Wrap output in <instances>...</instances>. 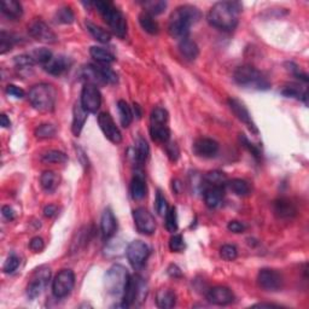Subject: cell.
Segmentation results:
<instances>
[{
    "label": "cell",
    "mask_w": 309,
    "mask_h": 309,
    "mask_svg": "<svg viewBox=\"0 0 309 309\" xmlns=\"http://www.w3.org/2000/svg\"><path fill=\"white\" fill-rule=\"evenodd\" d=\"M242 5L238 2H220L212 5L208 12V21L212 27L221 31H233L237 27Z\"/></svg>",
    "instance_id": "obj_1"
},
{
    "label": "cell",
    "mask_w": 309,
    "mask_h": 309,
    "mask_svg": "<svg viewBox=\"0 0 309 309\" xmlns=\"http://www.w3.org/2000/svg\"><path fill=\"white\" fill-rule=\"evenodd\" d=\"M201 18V11L194 5H181L174 10L169 18L168 31L174 39L184 40L188 38L192 25Z\"/></svg>",
    "instance_id": "obj_2"
},
{
    "label": "cell",
    "mask_w": 309,
    "mask_h": 309,
    "mask_svg": "<svg viewBox=\"0 0 309 309\" xmlns=\"http://www.w3.org/2000/svg\"><path fill=\"white\" fill-rule=\"evenodd\" d=\"M93 5L110 27L112 33L118 38H125L127 34V21H126L124 13L110 2H96L93 3Z\"/></svg>",
    "instance_id": "obj_3"
},
{
    "label": "cell",
    "mask_w": 309,
    "mask_h": 309,
    "mask_svg": "<svg viewBox=\"0 0 309 309\" xmlns=\"http://www.w3.org/2000/svg\"><path fill=\"white\" fill-rule=\"evenodd\" d=\"M234 81L244 88H252L257 91H266L271 87V82L260 70L251 65H242L235 69Z\"/></svg>",
    "instance_id": "obj_4"
},
{
    "label": "cell",
    "mask_w": 309,
    "mask_h": 309,
    "mask_svg": "<svg viewBox=\"0 0 309 309\" xmlns=\"http://www.w3.org/2000/svg\"><path fill=\"white\" fill-rule=\"evenodd\" d=\"M57 92L53 86L49 84H39L33 86L29 91V102L35 110L40 112H51L55 109Z\"/></svg>",
    "instance_id": "obj_5"
},
{
    "label": "cell",
    "mask_w": 309,
    "mask_h": 309,
    "mask_svg": "<svg viewBox=\"0 0 309 309\" xmlns=\"http://www.w3.org/2000/svg\"><path fill=\"white\" fill-rule=\"evenodd\" d=\"M131 275L124 266L114 265L108 270L104 278L105 290L112 297H122Z\"/></svg>",
    "instance_id": "obj_6"
},
{
    "label": "cell",
    "mask_w": 309,
    "mask_h": 309,
    "mask_svg": "<svg viewBox=\"0 0 309 309\" xmlns=\"http://www.w3.org/2000/svg\"><path fill=\"white\" fill-rule=\"evenodd\" d=\"M82 78L85 79L86 84H108L115 85L117 84V74L104 64H89L82 69Z\"/></svg>",
    "instance_id": "obj_7"
},
{
    "label": "cell",
    "mask_w": 309,
    "mask_h": 309,
    "mask_svg": "<svg viewBox=\"0 0 309 309\" xmlns=\"http://www.w3.org/2000/svg\"><path fill=\"white\" fill-rule=\"evenodd\" d=\"M145 292L144 280L139 275H131L125 288L124 295H122V300H124L122 304L125 305V308H127L134 304L138 300L142 301L141 298H144Z\"/></svg>",
    "instance_id": "obj_8"
},
{
    "label": "cell",
    "mask_w": 309,
    "mask_h": 309,
    "mask_svg": "<svg viewBox=\"0 0 309 309\" xmlns=\"http://www.w3.org/2000/svg\"><path fill=\"white\" fill-rule=\"evenodd\" d=\"M50 277H51V271L46 266H41L33 273L31 280H29L28 288H27V296L31 300H34L41 295L47 285Z\"/></svg>",
    "instance_id": "obj_9"
},
{
    "label": "cell",
    "mask_w": 309,
    "mask_h": 309,
    "mask_svg": "<svg viewBox=\"0 0 309 309\" xmlns=\"http://www.w3.org/2000/svg\"><path fill=\"white\" fill-rule=\"evenodd\" d=\"M75 285V274L72 270H63L52 281V292L55 297L64 298L73 291Z\"/></svg>",
    "instance_id": "obj_10"
},
{
    "label": "cell",
    "mask_w": 309,
    "mask_h": 309,
    "mask_svg": "<svg viewBox=\"0 0 309 309\" xmlns=\"http://www.w3.org/2000/svg\"><path fill=\"white\" fill-rule=\"evenodd\" d=\"M82 108L87 112H97L102 105V96L97 86L92 84H85L81 91V99H80Z\"/></svg>",
    "instance_id": "obj_11"
},
{
    "label": "cell",
    "mask_w": 309,
    "mask_h": 309,
    "mask_svg": "<svg viewBox=\"0 0 309 309\" xmlns=\"http://www.w3.org/2000/svg\"><path fill=\"white\" fill-rule=\"evenodd\" d=\"M127 258L134 268H141L148 261L149 255H150V249L141 241H133L127 247L126 250Z\"/></svg>",
    "instance_id": "obj_12"
},
{
    "label": "cell",
    "mask_w": 309,
    "mask_h": 309,
    "mask_svg": "<svg viewBox=\"0 0 309 309\" xmlns=\"http://www.w3.org/2000/svg\"><path fill=\"white\" fill-rule=\"evenodd\" d=\"M28 33L33 39L44 42V44H55L57 41V35L41 19H34L28 26Z\"/></svg>",
    "instance_id": "obj_13"
},
{
    "label": "cell",
    "mask_w": 309,
    "mask_h": 309,
    "mask_svg": "<svg viewBox=\"0 0 309 309\" xmlns=\"http://www.w3.org/2000/svg\"><path fill=\"white\" fill-rule=\"evenodd\" d=\"M133 220L139 233L145 235H151L156 231V221L151 212L144 208L135 209L133 211Z\"/></svg>",
    "instance_id": "obj_14"
},
{
    "label": "cell",
    "mask_w": 309,
    "mask_h": 309,
    "mask_svg": "<svg viewBox=\"0 0 309 309\" xmlns=\"http://www.w3.org/2000/svg\"><path fill=\"white\" fill-rule=\"evenodd\" d=\"M98 125L101 127L103 134L106 139H109L112 144H120L122 141V134L116 126L115 121L112 120L110 114L108 112H101L98 115Z\"/></svg>",
    "instance_id": "obj_15"
},
{
    "label": "cell",
    "mask_w": 309,
    "mask_h": 309,
    "mask_svg": "<svg viewBox=\"0 0 309 309\" xmlns=\"http://www.w3.org/2000/svg\"><path fill=\"white\" fill-rule=\"evenodd\" d=\"M258 285L266 291H278L283 287V277L279 272L265 268L258 272Z\"/></svg>",
    "instance_id": "obj_16"
},
{
    "label": "cell",
    "mask_w": 309,
    "mask_h": 309,
    "mask_svg": "<svg viewBox=\"0 0 309 309\" xmlns=\"http://www.w3.org/2000/svg\"><path fill=\"white\" fill-rule=\"evenodd\" d=\"M228 105H230V109L232 110V112H233L235 117H237L239 121H242L245 126H248V128L250 129L251 132L257 133L256 125L254 124L250 112H249L247 106H245L243 103L238 101V99L230 98L228 99Z\"/></svg>",
    "instance_id": "obj_17"
},
{
    "label": "cell",
    "mask_w": 309,
    "mask_h": 309,
    "mask_svg": "<svg viewBox=\"0 0 309 309\" xmlns=\"http://www.w3.org/2000/svg\"><path fill=\"white\" fill-rule=\"evenodd\" d=\"M194 152L196 156L203 158H211L219 152V144L214 139L199 138L194 144Z\"/></svg>",
    "instance_id": "obj_18"
},
{
    "label": "cell",
    "mask_w": 309,
    "mask_h": 309,
    "mask_svg": "<svg viewBox=\"0 0 309 309\" xmlns=\"http://www.w3.org/2000/svg\"><path fill=\"white\" fill-rule=\"evenodd\" d=\"M207 300L212 304L227 305L234 301V295L228 288L215 287L208 291Z\"/></svg>",
    "instance_id": "obj_19"
},
{
    "label": "cell",
    "mask_w": 309,
    "mask_h": 309,
    "mask_svg": "<svg viewBox=\"0 0 309 309\" xmlns=\"http://www.w3.org/2000/svg\"><path fill=\"white\" fill-rule=\"evenodd\" d=\"M72 63V59L66 57V56H56V57L51 58V61L47 64L44 65V68L49 74L58 76L68 70L70 68Z\"/></svg>",
    "instance_id": "obj_20"
},
{
    "label": "cell",
    "mask_w": 309,
    "mask_h": 309,
    "mask_svg": "<svg viewBox=\"0 0 309 309\" xmlns=\"http://www.w3.org/2000/svg\"><path fill=\"white\" fill-rule=\"evenodd\" d=\"M88 117V112L82 108L81 103H76L73 109V126L72 131L74 133L75 137H79L81 133L82 128L86 124V120Z\"/></svg>",
    "instance_id": "obj_21"
},
{
    "label": "cell",
    "mask_w": 309,
    "mask_h": 309,
    "mask_svg": "<svg viewBox=\"0 0 309 309\" xmlns=\"http://www.w3.org/2000/svg\"><path fill=\"white\" fill-rule=\"evenodd\" d=\"M101 230L104 238L112 237L115 234L116 230H117V221H116V218L114 212L111 211V209H105L104 212H103L101 220Z\"/></svg>",
    "instance_id": "obj_22"
},
{
    "label": "cell",
    "mask_w": 309,
    "mask_h": 309,
    "mask_svg": "<svg viewBox=\"0 0 309 309\" xmlns=\"http://www.w3.org/2000/svg\"><path fill=\"white\" fill-rule=\"evenodd\" d=\"M225 196L224 187H217V186H209L204 191V202L208 208L215 209L222 203V199Z\"/></svg>",
    "instance_id": "obj_23"
},
{
    "label": "cell",
    "mask_w": 309,
    "mask_h": 309,
    "mask_svg": "<svg viewBox=\"0 0 309 309\" xmlns=\"http://www.w3.org/2000/svg\"><path fill=\"white\" fill-rule=\"evenodd\" d=\"M296 207L287 198H280L274 202V212L280 219H290L296 215Z\"/></svg>",
    "instance_id": "obj_24"
},
{
    "label": "cell",
    "mask_w": 309,
    "mask_h": 309,
    "mask_svg": "<svg viewBox=\"0 0 309 309\" xmlns=\"http://www.w3.org/2000/svg\"><path fill=\"white\" fill-rule=\"evenodd\" d=\"M148 188H146L145 178L142 177L141 173H137L132 179L131 182V194L133 199L135 201H140L146 196Z\"/></svg>",
    "instance_id": "obj_25"
},
{
    "label": "cell",
    "mask_w": 309,
    "mask_h": 309,
    "mask_svg": "<svg viewBox=\"0 0 309 309\" xmlns=\"http://www.w3.org/2000/svg\"><path fill=\"white\" fill-rule=\"evenodd\" d=\"M156 303L162 309L173 308L177 303V295L171 289H161L156 294Z\"/></svg>",
    "instance_id": "obj_26"
},
{
    "label": "cell",
    "mask_w": 309,
    "mask_h": 309,
    "mask_svg": "<svg viewBox=\"0 0 309 309\" xmlns=\"http://www.w3.org/2000/svg\"><path fill=\"white\" fill-rule=\"evenodd\" d=\"M2 12L10 19H18L23 15L21 3L16 0H3Z\"/></svg>",
    "instance_id": "obj_27"
},
{
    "label": "cell",
    "mask_w": 309,
    "mask_h": 309,
    "mask_svg": "<svg viewBox=\"0 0 309 309\" xmlns=\"http://www.w3.org/2000/svg\"><path fill=\"white\" fill-rule=\"evenodd\" d=\"M179 51H180L181 56L185 59H187V61H195V59L198 57L199 49L195 41L186 38L181 40L180 44H179Z\"/></svg>",
    "instance_id": "obj_28"
},
{
    "label": "cell",
    "mask_w": 309,
    "mask_h": 309,
    "mask_svg": "<svg viewBox=\"0 0 309 309\" xmlns=\"http://www.w3.org/2000/svg\"><path fill=\"white\" fill-rule=\"evenodd\" d=\"M40 185H41V187L44 188L46 192L51 194V192L56 191V188L58 187L59 175L55 172L46 171L42 173L41 177H40Z\"/></svg>",
    "instance_id": "obj_29"
},
{
    "label": "cell",
    "mask_w": 309,
    "mask_h": 309,
    "mask_svg": "<svg viewBox=\"0 0 309 309\" xmlns=\"http://www.w3.org/2000/svg\"><path fill=\"white\" fill-rule=\"evenodd\" d=\"M89 55L94 61H97L98 64L108 65L115 62V56L111 52L103 47H98V46H93L89 49Z\"/></svg>",
    "instance_id": "obj_30"
},
{
    "label": "cell",
    "mask_w": 309,
    "mask_h": 309,
    "mask_svg": "<svg viewBox=\"0 0 309 309\" xmlns=\"http://www.w3.org/2000/svg\"><path fill=\"white\" fill-rule=\"evenodd\" d=\"M139 23H140L141 28L144 29L146 33H149V34H158L159 26L157 21H155L154 16L150 15V13L142 11L140 15H139Z\"/></svg>",
    "instance_id": "obj_31"
},
{
    "label": "cell",
    "mask_w": 309,
    "mask_h": 309,
    "mask_svg": "<svg viewBox=\"0 0 309 309\" xmlns=\"http://www.w3.org/2000/svg\"><path fill=\"white\" fill-rule=\"evenodd\" d=\"M150 134L155 141L163 142V144H167L169 138H171V131H169L167 125H151Z\"/></svg>",
    "instance_id": "obj_32"
},
{
    "label": "cell",
    "mask_w": 309,
    "mask_h": 309,
    "mask_svg": "<svg viewBox=\"0 0 309 309\" xmlns=\"http://www.w3.org/2000/svg\"><path fill=\"white\" fill-rule=\"evenodd\" d=\"M86 27H87V31L89 32L93 38H94L97 41L102 42V44H106L111 40V34L105 29H103L102 27H99L97 25L92 22H86Z\"/></svg>",
    "instance_id": "obj_33"
},
{
    "label": "cell",
    "mask_w": 309,
    "mask_h": 309,
    "mask_svg": "<svg viewBox=\"0 0 309 309\" xmlns=\"http://www.w3.org/2000/svg\"><path fill=\"white\" fill-rule=\"evenodd\" d=\"M205 184L209 186H217V187H224L227 186V177H226L225 173L220 171H212L205 174L204 177Z\"/></svg>",
    "instance_id": "obj_34"
},
{
    "label": "cell",
    "mask_w": 309,
    "mask_h": 309,
    "mask_svg": "<svg viewBox=\"0 0 309 309\" xmlns=\"http://www.w3.org/2000/svg\"><path fill=\"white\" fill-rule=\"evenodd\" d=\"M149 155H150V148H149L148 141L145 139H138L137 145H135L134 149V159L138 164H142L145 163L146 159L149 158Z\"/></svg>",
    "instance_id": "obj_35"
},
{
    "label": "cell",
    "mask_w": 309,
    "mask_h": 309,
    "mask_svg": "<svg viewBox=\"0 0 309 309\" xmlns=\"http://www.w3.org/2000/svg\"><path fill=\"white\" fill-rule=\"evenodd\" d=\"M227 187L234 195L241 196V197H244V196L250 194V186H249L248 181L243 180V179H232V180L227 181Z\"/></svg>",
    "instance_id": "obj_36"
},
{
    "label": "cell",
    "mask_w": 309,
    "mask_h": 309,
    "mask_svg": "<svg viewBox=\"0 0 309 309\" xmlns=\"http://www.w3.org/2000/svg\"><path fill=\"white\" fill-rule=\"evenodd\" d=\"M117 110L120 115V121L125 128L129 127V125L133 121V112L131 106H129L125 101H118L117 103Z\"/></svg>",
    "instance_id": "obj_37"
},
{
    "label": "cell",
    "mask_w": 309,
    "mask_h": 309,
    "mask_svg": "<svg viewBox=\"0 0 309 309\" xmlns=\"http://www.w3.org/2000/svg\"><path fill=\"white\" fill-rule=\"evenodd\" d=\"M144 11L150 13L152 16L159 15L167 8V3L162 2V0H146V2L141 3Z\"/></svg>",
    "instance_id": "obj_38"
},
{
    "label": "cell",
    "mask_w": 309,
    "mask_h": 309,
    "mask_svg": "<svg viewBox=\"0 0 309 309\" xmlns=\"http://www.w3.org/2000/svg\"><path fill=\"white\" fill-rule=\"evenodd\" d=\"M29 57L33 59V62H34L35 64L38 63V64L46 65L50 61H51L53 55L49 49L41 47V49H35L34 51H32L29 53Z\"/></svg>",
    "instance_id": "obj_39"
},
{
    "label": "cell",
    "mask_w": 309,
    "mask_h": 309,
    "mask_svg": "<svg viewBox=\"0 0 309 309\" xmlns=\"http://www.w3.org/2000/svg\"><path fill=\"white\" fill-rule=\"evenodd\" d=\"M66 159L68 156L58 150H50L41 156V161L45 163H64Z\"/></svg>",
    "instance_id": "obj_40"
},
{
    "label": "cell",
    "mask_w": 309,
    "mask_h": 309,
    "mask_svg": "<svg viewBox=\"0 0 309 309\" xmlns=\"http://www.w3.org/2000/svg\"><path fill=\"white\" fill-rule=\"evenodd\" d=\"M35 63L33 62V59L29 57V55H22V56H17L15 58V65L16 68L18 69L19 73H25V74H28L33 70V66H34Z\"/></svg>",
    "instance_id": "obj_41"
},
{
    "label": "cell",
    "mask_w": 309,
    "mask_h": 309,
    "mask_svg": "<svg viewBox=\"0 0 309 309\" xmlns=\"http://www.w3.org/2000/svg\"><path fill=\"white\" fill-rule=\"evenodd\" d=\"M56 18H57V21L59 23H63V25H72V23L74 22L75 16L70 8H68V6H63V8L57 10Z\"/></svg>",
    "instance_id": "obj_42"
},
{
    "label": "cell",
    "mask_w": 309,
    "mask_h": 309,
    "mask_svg": "<svg viewBox=\"0 0 309 309\" xmlns=\"http://www.w3.org/2000/svg\"><path fill=\"white\" fill-rule=\"evenodd\" d=\"M168 111L164 108H155L151 112V125H167Z\"/></svg>",
    "instance_id": "obj_43"
},
{
    "label": "cell",
    "mask_w": 309,
    "mask_h": 309,
    "mask_svg": "<svg viewBox=\"0 0 309 309\" xmlns=\"http://www.w3.org/2000/svg\"><path fill=\"white\" fill-rule=\"evenodd\" d=\"M165 227L171 233H175L178 231V215L175 208H171L165 214Z\"/></svg>",
    "instance_id": "obj_44"
},
{
    "label": "cell",
    "mask_w": 309,
    "mask_h": 309,
    "mask_svg": "<svg viewBox=\"0 0 309 309\" xmlns=\"http://www.w3.org/2000/svg\"><path fill=\"white\" fill-rule=\"evenodd\" d=\"M13 44H15V39L12 38V35H10L6 32L0 33V53L2 55L9 52L12 49Z\"/></svg>",
    "instance_id": "obj_45"
},
{
    "label": "cell",
    "mask_w": 309,
    "mask_h": 309,
    "mask_svg": "<svg viewBox=\"0 0 309 309\" xmlns=\"http://www.w3.org/2000/svg\"><path fill=\"white\" fill-rule=\"evenodd\" d=\"M55 134H56L55 126L49 125V124L40 125L39 127L35 129V135H36V138H39V139L52 138Z\"/></svg>",
    "instance_id": "obj_46"
},
{
    "label": "cell",
    "mask_w": 309,
    "mask_h": 309,
    "mask_svg": "<svg viewBox=\"0 0 309 309\" xmlns=\"http://www.w3.org/2000/svg\"><path fill=\"white\" fill-rule=\"evenodd\" d=\"M220 255L225 261H234L238 256V250L234 245L226 244L220 249Z\"/></svg>",
    "instance_id": "obj_47"
},
{
    "label": "cell",
    "mask_w": 309,
    "mask_h": 309,
    "mask_svg": "<svg viewBox=\"0 0 309 309\" xmlns=\"http://www.w3.org/2000/svg\"><path fill=\"white\" fill-rule=\"evenodd\" d=\"M155 203H156V211L158 212V215L164 217L168 211V203H167V199H165L164 196L162 195L161 191H157Z\"/></svg>",
    "instance_id": "obj_48"
},
{
    "label": "cell",
    "mask_w": 309,
    "mask_h": 309,
    "mask_svg": "<svg viewBox=\"0 0 309 309\" xmlns=\"http://www.w3.org/2000/svg\"><path fill=\"white\" fill-rule=\"evenodd\" d=\"M169 249L173 252H181L185 249V242L181 234H174L169 239Z\"/></svg>",
    "instance_id": "obj_49"
},
{
    "label": "cell",
    "mask_w": 309,
    "mask_h": 309,
    "mask_svg": "<svg viewBox=\"0 0 309 309\" xmlns=\"http://www.w3.org/2000/svg\"><path fill=\"white\" fill-rule=\"evenodd\" d=\"M19 266V258L16 255H10L8 260L5 261L4 266H3V271L6 274H11L18 268Z\"/></svg>",
    "instance_id": "obj_50"
},
{
    "label": "cell",
    "mask_w": 309,
    "mask_h": 309,
    "mask_svg": "<svg viewBox=\"0 0 309 309\" xmlns=\"http://www.w3.org/2000/svg\"><path fill=\"white\" fill-rule=\"evenodd\" d=\"M283 93L287 97L303 99L304 102H307V93L301 92V89L297 88V86H288L283 89Z\"/></svg>",
    "instance_id": "obj_51"
},
{
    "label": "cell",
    "mask_w": 309,
    "mask_h": 309,
    "mask_svg": "<svg viewBox=\"0 0 309 309\" xmlns=\"http://www.w3.org/2000/svg\"><path fill=\"white\" fill-rule=\"evenodd\" d=\"M239 140H241V142H242V145L244 146V148H247L249 151L251 152L252 155H254V157H256V158H260V155H261V152H260V150H258V149L256 148V146H255L254 144H252V142H250L249 141V139L245 137L244 134H241V137H239Z\"/></svg>",
    "instance_id": "obj_52"
},
{
    "label": "cell",
    "mask_w": 309,
    "mask_h": 309,
    "mask_svg": "<svg viewBox=\"0 0 309 309\" xmlns=\"http://www.w3.org/2000/svg\"><path fill=\"white\" fill-rule=\"evenodd\" d=\"M6 93H8L9 96H11V97L13 98H17V99H21L25 97V91L21 87H18V86L16 85H9L8 87H6Z\"/></svg>",
    "instance_id": "obj_53"
},
{
    "label": "cell",
    "mask_w": 309,
    "mask_h": 309,
    "mask_svg": "<svg viewBox=\"0 0 309 309\" xmlns=\"http://www.w3.org/2000/svg\"><path fill=\"white\" fill-rule=\"evenodd\" d=\"M227 228H228V231L232 232V233H243V232L245 231V225L243 224V222L234 220V221L228 222Z\"/></svg>",
    "instance_id": "obj_54"
},
{
    "label": "cell",
    "mask_w": 309,
    "mask_h": 309,
    "mask_svg": "<svg viewBox=\"0 0 309 309\" xmlns=\"http://www.w3.org/2000/svg\"><path fill=\"white\" fill-rule=\"evenodd\" d=\"M29 248H31L32 250L35 251V252L42 251V250H44V248H45L44 239L40 238V237H34L31 241V243H29Z\"/></svg>",
    "instance_id": "obj_55"
},
{
    "label": "cell",
    "mask_w": 309,
    "mask_h": 309,
    "mask_svg": "<svg viewBox=\"0 0 309 309\" xmlns=\"http://www.w3.org/2000/svg\"><path fill=\"white\" fill-rule=\"evenodd\" d=\"M167 152L172 161H177L179 157V149H178L177 144H174V142L167 144Z\"/></svg>",
    "instance_id": "obj_56"
},
{
    "label": "cell",
    "mask_w": 309,
    "mask_h": 309,
    "mask_svg": "<svg viewBox=\"0 0 309 309\" xmlns=\"http://www.w3.org/2000/svg\"><path fill=\"white\" fill-rule=\"evenodd\" d=\"M2 214H3V217H4L6 220H9V221L15 220V218H16L15 210H13L10 205H4V207L2 208Z\"/></svg>",
    "instance_id": "obj_57"
},
{
    "label": "cell",
    "mask_w": 309,
    "mask_h": 309,
    "mask_svg": "<svg viewBox=\"0 0 309 309\" xmlns=\"http://www.w3.org/2000/svg\"><path fill=\"white\" fill-rule=\"evenodd\" d=\"M167 272H168V274L171 275L172 278H179V277H181V275H182L180 268H179L178 266H175V265L169 266V268H168Z\"/></svg>",
    "instance_id": "obj_58"
},
{
    "label": "cell",
    "mask_w": 309,
    "mask_h": 309,
    "mask_svg": "<svg viewBox=\"0 0 309 309\" xmlns=\"http://www.w3.org/2000/svg\"><path fill=\"white\" fill-rule=\"evenodd\" d=\"M44 214L46 218L55 217V215L57 214V207H56V205H52V204L47 205V207L44 209Z\"/></svg>",
    "instance_id": "obj_59"
},
{
    "label": "cell",
    "mask_w": 309,
    "mask_h": 309,
    "mask_svg": "<svg viewBox=\"0 0 309 309\" xmlns=\"http://www.w3.org/2000/svg\"><path fill=\"white\" fill-rule=\"evenodd\" d=\"M0 126L4 128H8L11 126V121H10V118L5 114H3L2 116H0Z\"/></svg>",
    "instance_id": "obj_60"
},
{
    "label": "cell",
    "mask_w": 309,
    "mask_h": 309,
    "mask_svg": "<svg viewBox=\"0 0 309 309\" xmlns=\"http://www.w3.org/2000/svg\"><path fill=\"white\" fill-rule=\"evenodd\" d=\"M134 111H135V116H137L138 118H140L141 112H140V108H139L138 104H134Z\"/></svg>",
    "instance_id": "obj_61"
},
{
    "label": "cell",
    "mask_w": 309,
    "mask_h": 309,
    "mask_svg": "<svg viewBox=\"0 0 309 309\" xmlns=\"http://www.w3.org/2000/svg\"><path fill=\"white\" fill-rule=\"evenodd\" d=\"M254 307H279V305L277 304H270V303H258V304H255Z\"/></svg>",
    "instance_id": "obj_62"
}]
</instances>
